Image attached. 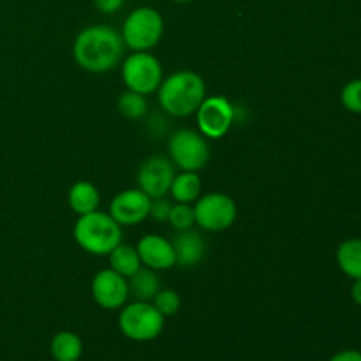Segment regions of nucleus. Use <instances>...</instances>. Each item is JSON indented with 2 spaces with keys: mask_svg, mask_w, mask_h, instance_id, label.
<instances>
[{
  "mask_svg": "<svg viewBox=\"0 0 361 361\" xmlns=\"http://www.w3.org/2000/svg\"><path fill=\"white\" fill-rule=\"evenodd\" d=\"M168 222L176 229V231H187V229H192V226L196 224V219H194V208L187 203L173 204L171 212H169Z\"/></svg>",
  "mask_w": 361,
  "mask_h": 361,
  "instance_id": "22",
  "label": "nucleus"
},
{
  "mask_svg": "<svg viewBox=\"0 0 361 361\" xmlns=\"http://www.w3.org/2000/svg\"><path fill=\"white\" fill-rule=\"evenodd\" d=\"M337 264L344 275L356 281L361 279V238H348L337 247Z\"/></svg>",
  "mask_w": 361,
  "mask_h": 361,
  "instance_id": "17",
  "label": "nucleus"
},
{
  "mask_svg": "<svg viewBox=\"0 0 361 361\" xmlns=\"http://www.w3.org/2000/svg\"><path fill=\"white\" fill-rule=\"evenodd\" d=\"M207 97L204 80L194 71H178L164 78L159 87V104L168 115L185 118L194 115Z\"/></svg>",
  "mask_w": 361,
  "mask_h": 361,
  "instance_id": "2",
  "label": "nucleus"
},
{
  "mask_svg": "<svg viewBox=\"0 0 361 361\" xmlns=\"http://www.w3.org/2000/svg\"><path fill=\"white\" fill-rule=\"evenodd\" d=\"M175 178V164L169 159L154 155L140 166L136 175L137 189L143 190L150 200L162 197L169 192Z\"/></svg>",
  "mask_w": 361,
  "mask_h": 361,
  "instance_id": "10",
  "label": "nucleus"
},
{
  "mask_svg": "<svg viewBox=\"0 0 361 361\" xmlns=\"http://www.w3.org/2000/svg\"><path fill=\"white\" fill-rule=\"evenodd\" d=\"M171 162L182 171H201L210 161L207 137L192 129H180L169 140Z\"/></svg>",
  "mask_w": 361,
  "mask_h": 361,
  "instance_id": "8",
  "label": "nucleus"
},
{
  "mask_svg": "<svg viewBox=\"0 0 361 361\" xmlns=\"http://www.w3.org/2000/svg\"><path fill=\"white\" fill-rule=\"evenodd\" d=\"M74 240L92 256H109L122 243V226L109 214L92 212L80 215L74 224Z\"/></svg>",
  "mask_w": 361,
  "mask_h": 361,
  "instance_id": "3",
  "label": "nucleus"
},
{
  "mask_svg": "<svg viewBox=\"0 0 361 361\" xmlns=\"http://www.w3.org/2000/svg\"><path fill=\"white\" fill-rule=\"evenodd\" d=\"M129 296H134L136 302H152L159 291H161V281L155 270L152 268H143L130 275L129 281Z\"/></svg>",
  "mask_w": 361,
  "mask_h": 361,
  "instance_id": "16",
  "label": "nucleus"
},
{
  "mask_svg": "<svg viewBox=\"0 0 361 361\" xmlns=\"http://www.w3.org/2000/svg\"><path fill=\"white\" fill-rule=\"evenodd\" d=\"M341 102L348 111L361 115V78L348 81L341 92Z\"/></svg>",
  "mask_w": 361,
  "mask_h": 361,
  "instance_id": "24",
  "label": "nucleus"
},
{
  "mask_svg": "<svg viewBox=\"0 0 361 361\" xmlns=\"http://www.w3.org/2000/svg\"><path fill=\"white\" fill-rule=\"evenodd\" d=\"M166 317L152 302H134L123 305L118 316V328L129 341L150 342L164 330Z\"/></svg>",
  "mask_w": 361,
  "mask_h": 361,
  "instance_id": "5",
  "label": "nucleus"
},
{
  "mask_svg": "<svg viewBox=\"0 0 361 361\" xmlns=\"http://www.w3.org/2000/svg\"><path fill=\"white\" fill-rule=\"evenodd\" d=\"M123 49L126 44L120 32L108 25H90L74 39L73 55L81 69L101 74L118 66Z\"/></svg>",
  "mask_w": 361,
  "mask_h": 361,
  "instance_id": "1",
  "label": "nucleus"
},
{
  "mask_svg": "<svg viewBox=\"0 0 361 361\" xmlns=\"http://www.w3.org/2000/svg\"><path fill=\"white\" fill-rule=\"evenodd\" d=\"M171 2H178V4H190V2H196V0H171Z\"/></svg>",
  "mask_w": 361,
  "mask_h": 361,
  "instance_id": "29",
  "label": "nucleus"
},
{
  "mask_svg": "<svg viewBox=\"0 0 361 361\" xmlns=\"http://www.w3.org/2000/svg\"><path fill=\"white\" fill-rule=\"evenodd\" d=\"M152 200L141 189H126L113 197L109 204V215L122 228L137 226L150 217Z\"/></svg>",
  "mask_w": 361,
  "mask_h": 361,
  "instance_id": "12",
  "label": "nucleus"
},
{
  "mask_svg": "<svg viewBox=\"0 0 361 361\" xmlns=\"http://www.w3.org/2000/svg\"><path fill=\"white\" fill-rule=\"evenodd\" d=\"M136 250L141 259V264L155 271L169 270V268L176 264L173 243L161 235H145L137 242Z\"/></svg>",
  "mask_w": 361,
  "mask_h": 361,
  "instance_id": "13",
  "label": "nucleus"
},
{
  "mask_svg": "<svg viewBox=\"0 0 361 361\" xmlns=\"http://www.w3.org/2000/svg\"><path fill=\"white\" fill-rule=\"evenodd\" d=\"M200 133L208 140H221L235 122V106L222 95L204 97L196 111Z\"/></svg>",
  "mask_w": 361,
  "mask_h": 361,
  "instance_id": "9",
  "label": "nucleus"
},
{
  "mask_svg": "<svg viewBox=\"0 0 361 361\" xmlns=\"http://www.w3.org/2000/svg\"><path fill=\"white\" fill-rule=\"evenodd\" d=\"M351 298L356 305L361 307V279H356L351 286Z\"/></svg>",
  "mask_w": 361,
  "mask_h": 361,
  "instance_id": "28",
  "label": "nucleus"
},
{
  "mask_svg": "<svg viewBox=\"0 0 361 361\" xmlns=\"http://www.w3.org/2000/svg\"><path fill=\"white\" fill-rule=\"evenodd\" d=\"M83 355V342L74 331H59L51 341V356L55 361H78Z\"/></svg>",
  "mask_w": 361,
  "mask_h": 361,
  "instance_id": "19",
  "label": "nucleus"
},
{
  "mask_svg": "<svg viewBox=\"0 0 361 361\" xmlns=\"http://www.w3.org/2000/svg\"><path fill=\"white\" fill-rule=\"evenodd\" d=\"M108 257L109 264H111L109 268L115 270L116 274L123 275L126 279H129L130 275H134L141 267H143L140 256H137L136 247L126 245V243H120Z\"/></svg>",
  "mask_w": 361,
  "mask_h": 361,
  "instance_id": "20",
  "label": "nucleus"
},
{
  "mask_svg": "<svg viewBox=\"0 0 361 361\" xmlns=\"http://www.w3.org/2000/svg\"><path fill=\"white\" fill-rule=\"evenodd\" d=\"M122 80L127 90L148 95L159 90L164 80V71L157 56L148 51H134L123 60Z\"/></svg>",
  "mask_w": 361,
  "mask_h": 361,
  "instance_id": "6",
  "label": "nucleus"
},
{
  "mask_svg": "<svg viewBox=\"0 0 361 361\" xmlns=\"http://www.w3.org/2000/svg\"><path fill=\"white\" fill-rule=\"evenodd\" d=\"M171 201L166 196L155 197L152 200L150 204V217L154 219L155 222H166L169 219V212H171Z\"/></svg>",
  "mask_w": 361,
  "mask_h": 361,
  "instance_id": "25",
  "label": "nucleus"
},
{
  "mask_svg": "<svg viewBox=\"0 0 361 361\" xmlns=\"http://www.w3.org/2000/svg\"><path fill=\"white\" fill-rule=\"evenodd\" d=\"M169 192L176 203H194L201 194L200 175L196 171H182L180 175H175Z\"/></svg>",
  "mask_w": 361,
  "mask_h": 361,
  "instance_id": "18",
  "label": "nucleus"
},
{
  "mask_svg": "<svg viewBox=\"0 0 361 361\" xmlns=\"http://www.w3.org/2000/svg\"><path fill=\"white\" fill-rule=\"evenodd\" d=\"M92 296L95 303L106 310H118L129 298V284L123 275L111 268L97 271L92 279Z\"/></svg>",
  "mask_w": 361,
  "mask_h": 361,
  "instance_id": "11",
  "label": "nucleus"
},
{
  "mask_svg": "<svg viewBox=\"0 0 361 361\" xmlns=\"http://www.w3.org/2000/svg\"><path fill=\"white\" fill-rule=\"evenodd\" d=\"M171 243L173 249H175L176 264L182 268L197 267L207 254V242L194 229L178 231V235L175 236Z\"/></svg>",
  "mask_w": 361,
  "mask_h": 361,
  "instance_id": "14",
  "label": "nucleus"
},
{
  "mask_svg": "<svg viewBox=\"0 0 361 361\" xmlns=\"http://www.w3.org/2000/svg\"><path fill=\"white\" fill-rule=\"evenodd\" d=\"M152 303H154V307L162 316L169 317L178 312L180 305H182V300H180V295L175 289H161L155 295V298L152 300Z\"/></svg>",
  "mask_w": 361,
  "mask_h": 361,
  "instance_id": "23",
  "label": "nucleus"
},
{
  "mask_svg": "<svg viewBox=\"0 0 361 361\" xmlns=\"http://www.w3.org/2000/svg\"><path fill=\"white\" fill-rule=\"evenodd\" d=\"M123 44L133 51H148L155 48L164 34V18L157 9L148 6L136 7L127 14L122 27Z\"/></svg>",
  "mask_w": 361,
  "mask_h": 361,
  "instance_id": "4",
  "label": "nucleus"
},
{
  "mask_svg": "<svg viewBox=\"0 0 361 361\" xmlns=\"http://www.w3.org/2000/svg\"><path fill=\"white\" fill-rule=\"evenodd\" d=\"M328 361H361V353L356 349H345V351L337 353Z\"/></svg>",
  "mask_w": 361,
  "mask_h": 361,
  "instance_id": "27",
  "label": "nucleus"
},
{
  "mask_svg": "<svg viewBox=\"0 0 361 361\" xmlns=\"http://www.w3.org/2000/svg\"><path fill=\"white\" fill-rule=\"evenodd\" d=\"M67 201H69V207L73 208L74 214L87 215L97 210L99 203H101V194L94 183L80 180L69 189Z\"/></svg>",
  "mask_w": 361,
  "mask_h": 361,
  "instance_id": "15",
  "label": "nucleus"
},
{
  "mask_svg": "<svg viewBox=\"0 0 361 361\" xmlns=\"http://www.w3.org/2000/svg\"><path fill=\"white\" fill-rule=\"evenodd\" d=\"M126 0H94L95 7L101 11L102 14H115L122 9Z\"/></svg>",
  "mask_w": 361,
  "mask_h": 361,
  "instance_id": "26",
  "label": "nucleus"
},
{
  "mask_svg": "<svg viewBox=\"0 0 361 361\" xmlns=\"http://www.w3.org/2000/svg\"><path fill=\"white\" fill-rule=\"evenodd\" d=\"M116 108H118L120 115H123L126 118L137 120V118H143V116L147 115L148 102L145 95L137 94V92H133V90H127L118 97V101H116Z\"/></svg>",
  "mask_w": 361,
  "mask_h": 361,
  "instance_id": "21",
  "label": "nucleus"
},
{
  "mask_svg": "<svg viewBox=\"0 0 361 361\" xmlns=\"http://www.w3.org/2000/svg\"><path fill=\"white\" fill-rule=\"evenodd\" d=\"M194 219L201 229L210 233L226 231L231 228L238 215L235 200L224 192H210L197 197L194 204Z\"/></svg>",
  "mask_w": 361,
  "mask_h": 361,
  "instance_id": "7",
  "label": "nucleus"
}]
</instances>
